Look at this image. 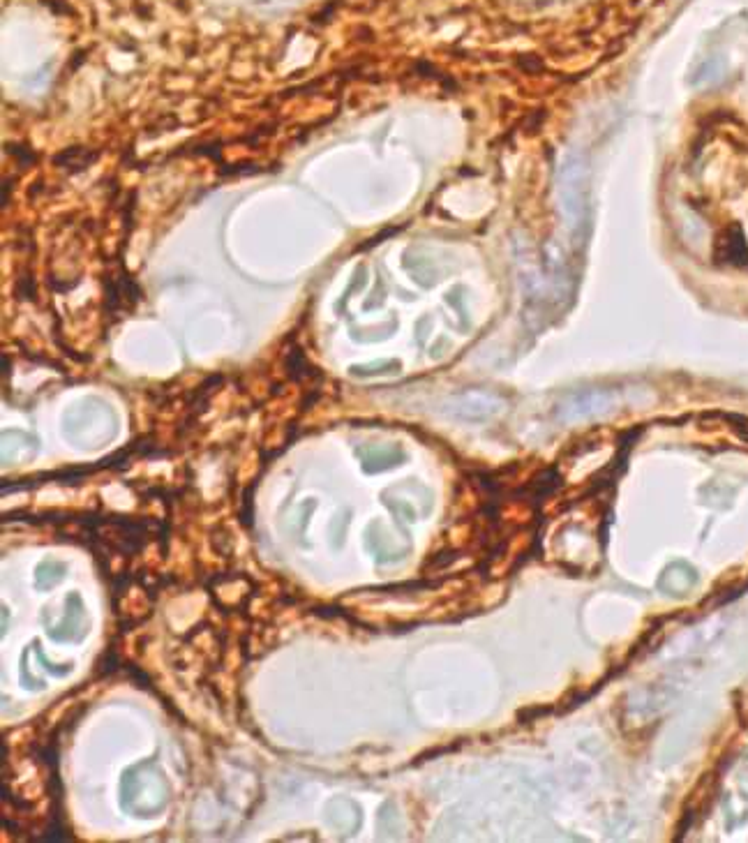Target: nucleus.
I'll list each match as a JSON object with an SVG mask.
<instances>
[{
    "instance_id": "nucleus-2",
    "label": "nucleus",
    "mask_w": 748,
    "mask_h": 843,
    "mask_svg": "<svg viewBox=\"0 0 748 843\" xmlns=\"http://www.w3.org/2000/svg\"><path fill=\"white\" fill-rule=\"evenodd\" d=\"M155 760H144V763L134 765L132 770L125 772L123 779V807L130 809L132 813L137 811L139 800L146 797V816H157L167 804V781H164L162 772L155 770Z\"/></svg>"
},
{
    "instance_id": "nucleus-1",
    "label": "nucleus",
    "mask_w": 748,
    "mask_h": 843,
    "mask_svg": "<svg viewBox=\"0 0 748 843\" xmlns=\"http://www.w3.org/2000/svg\"><path fill=\"white\" fill-rule=\"evenodd\" d=\"M559 206L566 229L573 238H585L589 220V183L587 164L578 153H566L559 162L557 174Z\"/></svg>"
}]
</instances>
